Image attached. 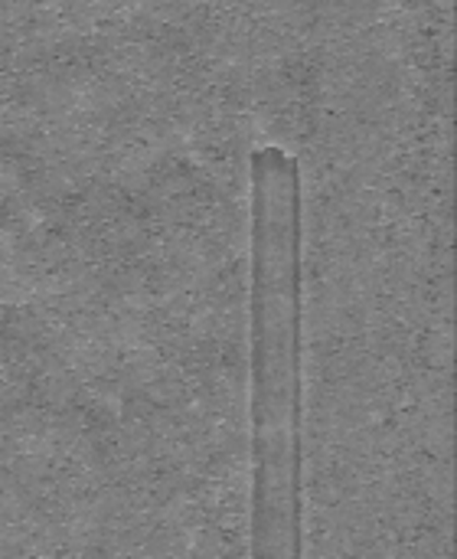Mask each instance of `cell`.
Masks as SVG:
<instances>
[{
  "label": "cell",
  "instance_id": "1",
  "mask_svg": "<svg viewBox=\"0 0 457 559\" xmlns=\"http://www.w3.org/2000/svg\"><path fill=\"white\" fill-rule=\"evenodd\" d=\"M304 200L298 157L252 154V557H298L304 527Z\"/></svg>",
  "mask_w": 457,
  "mask_h": 559
}]
</instances>
